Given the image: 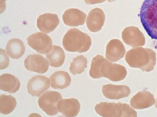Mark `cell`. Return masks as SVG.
Wrapping results in <instances>:
<instances>
[{
	"label": "cell",
	"mask_w": 157,
	"mask_h": 117,
	"mask_svg": "<svg viewBox=\"0 0 157 117\" xmlns=\"http://www.w3.org/2000/svg\"><path fill=\"white\" fill-rule=\"evenodd\" d=\"M89 74L94 79L103 77L117 82L124 79L127 71L123 66L111 63L103 56L98 55L92 59Z\"/></svg>",
	"instance_id": "obj_1"
},
{
	"label": "cell",
	"mask_w": 157,
	"mask_h": 117,
	"mask_svg": "<svg viewBox=\"0 0 157 117\" xmlns=\"http://www.w3.org/2000/svg\"><path fill=\"white\" fill-rule=\"evenodd\" d=\"M156 54L151 49L139 48L132 49L128 51L125 60L132 68H138L143 71L153 70L156 64Z\"/></svg>",
	"instance_id": "obj_2"
},
{
	"label": "cell",
	"mask_w": 157,
	"mask_h": 117,
	"mask_svg": "<svg viewBox=\"0 0 157 117\" xmlns=\"http://www.w3.org/2000/svg\"><path fill=\"white\" fill-rule=\"evenodd\" d=\"M139 16L148 35L152 39L157 40V0H144Z\"/></svg>",
	"instance_id": "obj_3"
},
{
	"label": "cell",
	"mask_w": 157,
	"mask_h": 117,
	"mask_svg": "<svg viewBox=\"0 0 157 117\" xmlns=\"http://www.w3.org/2000/svg\"><path fill=\"white\" fill-rule=\"evenodd\" d=\"M62 44L64 49L68 51L82 53L89 49L91 39L87 34L73 28L69 29L64 35Z\"/></svg>",
	"instance_id": "obj_4"
},
{
	"label": "cell",
	"mask_w": 157,
	"mask_h": 117,
	"mask_svg": "<svg viewBox=\"0 0 157 117\" xmlns=\"http://www.w3.org/2000/svg\"><path fill=\"white\" fill-rule=\"evenodd\" d=\"M96 112L102 117H137L136 112L128 104L119 102H101L94 108Z\"/></svg>",
	"instance_id": "obj_5"
},
{
	"label": "cell",
	"mask_w": 157,
	"mask_h": 117,
	"mask_svg": "<svg viewBox=\"0 0 157 117\" xmlns=\"http://www.w3.org/2000/svg\"><path fill=\"white\" fill-rule=\"evenodd\" d=\"M62 99V96L59 93L48 90L39 97L38 103L40 108L47 115H54L59 112L58 104Z\"/></svg>",
	"instance_id": "obj_6"
},
{
	"label": "cell",
	"mask_w": 157,
	"mask_h": 117,
	"mask_svg": "<svg viewBox=\"0 0 157 117\" xmlns=\"http://www.w3.org/2000/svg\"><path fill=\"white\" fill-rule=\"evenodd\" d=\"M29 46L38 53H48L52 47L51 38L47 34L41 32L34 33L27 38Z\"/></svg>",
	"instance_id": "obj_7"
},
{
	"label": "cell",
	"mask_w": 157,
	"mask_h": 117,
	"mask_svg": "<svg viewBox=\"0 0 157 117\" xmlns=\"http://www.w3.org/2000/svg\"><path fill=\"white\" fill-rule=\"evenodd\" d=\"M24 64L27 70L39 74L44 73L49 68L47 59L39 54L29 55L25 60Z\"/></svg>",
	"instance_id": "obj_8"
},
{
	"label": "cell",
	"mask_w": 157,
	"mask_h": 117,
	"mask_svg": "<svg viewBox=\"0 0 157 117\" xmlns=\"http://www.w3.org/2000/svg\"><path fill=\"white\" fill-rule=\"evenodd\" d=\"M50 86V80L47 77L40 75L33 77L27 86L28 92L33 96L39 97Z\"/></svg>",
	"instance_id": "obj_9"
},
{
	"label": "cell",
	"mask_w": 157,
	"mask_h": 117,
	"mask_svg": "<svg viewBox=\"0 0 157 117\" xmlns=\"http://www.w3.org/2000/svg\"><path fill=\"white\" fill-rule=\"evenodd\" d=\"M104 96L110 99H119L129 96L131 90L129 87L124 85H114L108 84L102 87Z\"/></svg>",
	"instance_id": "obj_10"
},
{
	"label": "cell",
	"mask_w": 157,
	"mask_h": 117,
	"mask_svg": "<svg viewBox=\"0 0 157 117\" xmlns=\"http://www.w3.org/2000/svg\"><path fill=\"white\" fill-rule=\"evenodd\" d=\"M105 20V16L103 10L95 8L89 12L86 19V26L90 31L97 32L101 29Z\"/></svg>",
	"instance_id": "obj_11"
},
{
	"label": "cell",
	"mask_w": 157,
	"mask_h": 117,
	"mask_svg": "<svg viewBox=\"0 0 157 117\" xmlns=\"http://www.w3.org/2000/svg\"><path fill=\"white\" fill-rule=\"evenodd\" d=\"M125 49L122 42L117 39L111 40L106 47L105 57L112 62H116L123 57Z\"/></svg>",
	"instance_id": "obj_12"
},
{
	"label": "cell",
	"mask_w": 157,
	"mask_h": 117,
	"mask_svg": "<svg viewBox=\"0 0 157 117\" xmlns=\"http://www.w3.org/2000/svg\"><path fill=\"white\" fill-rule=\"evenodd\" d=\"M155 102L153 94L149 91L139 92L133 97L130 101V105L134 109H142L150 107Z\"/></svg>",
	"instance_id": "obj_13"
},
{
	"label": "cell",
	"mask_w": 157,
	"mask_h": 117,
	"mask_svg": "<svg viewBox=\"0 0 157 117\" xmlns=\"http://www.w3.org/2000/svg\"><path fill=\"white\" fill-rule=\"evenodd\" d=\"M59 20L55 14L45 13L40 15L37 20V26L39 30L49 33L53 31L59 23Z\"/></svg>",
	"instance_id": "obj_14"
},
{
	"label": "cell",
	"mask_w": 157,
	"mask_h": 117,
	"mask_svg": "<svg viewBox=\"0 0 157 117\" xmlns=\"http://www.w3.org/2000/svg\"><path fill=\"white\" fill-rule=\"evenodd\" d=\"M57 107L59 112L64 116L72 117L78 115L80 105L77 99L71 98L61 99L58 103Z\"/></svg>",
	"instance_id": "obj_15"
},
{
	"label": "cell",
	"mask_w": 157,
	"mask_h": 117,
	"mask_svg": "<svg viewBox=\"0 0 157 117\" xmlns=\"http://www.w3.org/2000/svg\"><path fill=\"white\" fill-rule=\"evenodd\" d=\"M86 14L77 9L71 8L66 10L63 15L64 23L71 27H77L85 23Z\"/></svg>",
	"instance_id": "obj_16"
},
{
	"label": "cell",
	"mask_w": 157,
	"mask_h": 117,
	"mask_svg": "<svg viewBox=\"0 0 157 117\" xmlns=\"http://www.w3.org/2000/svg\"><path fill=\"white\" fill-rule=\"evenodd\" d=\"M20 85L18 78L13 75L4 73L0 76V89L3 91L15 93L19 90Z\"/></svg>",
	"instance_id": "obj_17"
},
{
	"label": "cell",
	"mask_w": 157,
	"mask_h": 117,
	"mask_svg": "<svg viewBox=\"0 0 157 117\" xmlns=\"http://www.w3.org/2000/svg\"><path fill=\"white\" fill-rule=\"evenodd\" d=\"M51 87L55 89H63L68 87L71 82V77L67 72L56 71L50 77Z\"/></svg>",
	"instance_id": "obj_18"
},
{
	"label": "cell",
	"mask_w": 157,
	"mask_h": 117,
	"mask_svg": "<svg viewBox=\"0 0 157 117\" xmlns=\"http://www.w3.org/2000/svg\"><path fill=\"white\" fill-rule=\"evenodd\" d=\"M6 50L7 54L11 58L18 59L24 53L25 48L22 41L17 38H13L7 42Z\"/></svg>",
	"instance_id": "obj_19"
},
{
	"label": "cell",
	"mask_w": 157,
	"mask_h": 117,
	"mask_svg": "<svg viewBox=\"0 0 157 117\" xmlns=\"http://www.w3.org/2000/svg\"><path fill=\"white\" fill-rule=\"evenodd\" d=\"M46 57L51 66L58 68L64 63L65 56L64 50L60 46L53 45Z\"/></svg>",
	"instance_id": "obj_20"
},
{
	"label": "cell",
	"mask_w": 157,
	"mask_h": 117,
	"mask_svg": "<svg viewBox=\"0 0 157 117\" xmlns=\"http://www.w3.org/2000/svg\"><path fill=\"white\" fill-rule=\"evenodd\" d=\"M17 101L11 95L1 94L0 96V112L4 115L12 112L15 109Z\"/></svg>",
	"instance_id": "obj_21"
},
{
	"label": "cell",
	"mask_w": 157,
	"mask_h": 117,
	"mask_svg": "<svg viewBox=\"0 0 157 117\" xmlns=\"http://www.w3.org/2000/svg\"><path fill=\"white\" fill-rule=\"evenodd\" d=\"M87 60L83 55L74 58L69 68L70 72L74 75L81 74L87 67Z\"/></svg>",
	"instance_id": "obj_22"
},
{
	"label": "cell",
	"mask_w": 157,
	"mask_h": 117,
	"mask_svg": "<svg viewBox=\"0 0 157 117\" xmlns=\"http://www.w3.org/2000/svg\"><path fill=\"white\" fill-rule=\"evenodd\" d=\"M9 64V57L6 53L5 51L0 49V70L6 68L8 66Z\"/></svg>",
	"instance_id": "obj_23"
},
{
	"label": "cell",
	"mask_w": 157,
	"mask_h": 117,
	"mask_svg": "<svg viewBox=\"0 0 157 117\" xmlns=\"http://www.w3.org/2000/svg\"><path fill=\"white\" fill-rule=\"evenodd\" d=\"M85 2L88 5H93L100 3L105 1L106 0H84Z\"/></svg>",
	"instance_id": "obj_24"
},
{
	"label": "cell",
	"mask_w": 157,
	"mask_h": 117,
	"mask_svg": "<svg viewBox=\"0 0 157 117\" xmlns=\"http://www.w3.org/2000/svg\"><path fill=\"white\" fill-rule=\"evenodd\" d=\"M7 0H0V5L1 6L2 5V7L4 8L5 9L6 4L5 1Z\"/></svg>",
	"instance_id": "obj_25"
},
{
	"label": "cell",
	"mask_w": 157,
	"mask_h": 117,
	"mask_svg": "<svg viewBox=\"0 0 157 117\" xmlns=\"http://www.w3.org/2000/svg\"><path fill=\"white\" fill-rule=\"evenodd\" d=\"M155 106L157 109V98L156 99V102L155 104Z\"/></svg>",
	"instance_id": "obj_26"
},
{
	"label": "cell",
	"mask_w": 157,
	"mask_h": 117,
	"mask_svg": "<svg viewBox=\"0 0 157 117\" xmlns=\"http://www.w3.org/2000/svg\"><path fill=\"white\" fill-rule=\"evenodd\" d=\"M116 0H107V1L109 2H114V1H116Z\"/></svg>",
	"instance_id": "obj_27"
}]
</instances>
